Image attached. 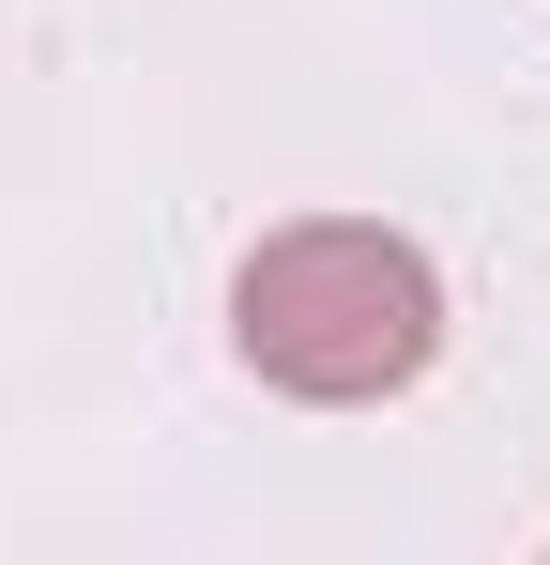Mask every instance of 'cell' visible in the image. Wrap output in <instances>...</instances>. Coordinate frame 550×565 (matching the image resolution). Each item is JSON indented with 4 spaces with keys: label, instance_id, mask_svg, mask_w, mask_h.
I'll use <instances>...</instances> for the list:
<instances>
[{
    "label": "cell",
    "instance_id": "obj_1",
    "mask_svg": "<svg viewBox=\"0 0 550 565\" xmlns=\"http://www.w3.org/2000/svg\"><path fill=\"white\" fill-rule=\"evenodd\" d=\"M230 352H245L275 397H321V413L398 397V382H429V352H444V276H429V245H398V230L306 214V230L245 245Z\"/></svg>",
    "mask_w": 550,
    "mask_h": 565
}]
</instances>
